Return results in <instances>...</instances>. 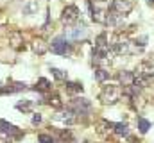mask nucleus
Segmentation results:
<instances>
[{"mask_svg":"<svg viewBox=\"0 0 154 143\" xmlns=\"http://www.w3.org/2000/svg\"><path fill=\"white\" fill-rule=\"evenodd\" d=\"M120 97H122V90L118 86L109 84V86H104V90L100 91L99 99H100L102 104H115L116 100H120Z\"/></svg>","mask_w":154,"mask_h":143,"instance_id":"f257e3e1","label":"nucleus"},{"mask_svg":"<svg viewBox=\"0 0 154 143\" xmlns=\"http://www.w3.org/2000/svg\"><path fill=\"white\" fill-rule=\"evenodd\" d=\"M70 50H72V47H70V43H68V39H66L65 36H57V38L52 39V52H54V54L66 56Z\"/></svg>","mask_w":154,"mask_h":143,"instance_id":"f03ea898","label":"nucleus"},{"mask_svg":"<svg viewBox=\"0 0 154 143\" xmlns=\"http://www.w3.org/2000/svg\"><path fill=\"white\" fill-rule=\"evenodd\" d=\"M131 9H133V0H113V4L109 5V11L120 16H125Z\"/></svg>","mask_w":154,"mask_h":143,"instance_id":"7ed1b4c3","label":"nucleus"},{"mask_svg":"<svg viewBox=\"0 0 154 143\" xmlns=\"http://www.w3.org/2000/svg\"><path fill=\"white\" fill-rule=\"evenodd\" d=\"M79 20V7L77 5H66L63 9V14H61V22L70 25V23H75Z\"/></svg>","mask_w":154,"mask_h":143,"instance_id":"20e7f679","label":"nucleus"},{"mask_svg":"<svg viewBox=\"0 0 154 143\" xmlns=\"http://www.w3.org/2000/svg\"><path fill=\"white\" fill-rule=\"evenodd\" d=\"M86 34H88V29L82 25V27H72V29H68L65 32V38L66 39H72V41H79V39L86 38Z\"/></svg>","mask_w":154,"mask_h":143,"instance_id":"39448f33","label":"nucleus"},{"mask_svg":"<svg viewBox=\"0 0 154 143\" xmlns=\"http://www.w3.org/2000/svg\"><path fill=\"white\" fill-rule=\"evenodd\" d=\"M72 106L75 107V113L77 114H82V113H86V111H90V102L86 100V99H75L74 102H72Z\"/></svg>","mask_w":154,"mask_h":143,"instance_id":"423d86ee","label":"nucleus"},{"mask_svg":"<svg viewBox=\"0 0 154 143\" xmlns=\"http://www.w3.org/2000/svg\"><path fill=\"white\" fill-rule=\"evenodd\" d=\"M22 13H23L25 16L36 14V13H38V2H36V0H27V2L23 4V7H22Z\"/></svg>","mask_w":154,"mask_h":143,"instance_id":"0eeeda50","label":"nucleus"},{"mask_svg":"<svg viewBox=\"0 0 154 143\" xmlns=\"http://www.w3.org/2000/svg\"><path fill=\"white\" fill-rule=\"evenodd\" d=\"M9 43H11L13 48H22L23 47V36H22V32H18V31L11 32L9 34Z\"/></svg>","mask_w":154,"mask_h":143,"instance_id":"6e6552de","label":"nucleus"},{"mask_svg":"<svg viewBox=\"0 0 154 143\" xmlns=\"http://www.w3.org/2000/svg\"><path fill=\"white\" fill-rule=\"evenodd\" d=\"M0 132H2V134H5V136H13V134H18L16 127H14L13 123L5 122V120H0Z\"/></svg>","mask_w":154,"mask_h":143,"instance_id":"1a4fd4ad","label":"nucleus"},{"mask_svg":"<svg viewBox=\"0 0 154 143\" xmlns=\"http://www.w3.org/2000/svg\"><path fill=\"white\" fill-rule=\"evenodd\" d=\"M118 79H120V82L124 84V88H125V86H133V82H134V73H133V72H120V73H118Z\"/></svg>","mask_w":154,"mask_h":143,"instance_id":"9d476101","label":"nucleus"},{"mask_svg":"<svg viewBox=\"0 0 154 143\" xmlns=\"http://www.w3.org/2000/svg\"><path fill=\"white\" fill-rule=\"evenodd\" d=\"M32 50H34V54H38V56H43V54L48 50V47H47V43H45L43 39H36V41L32 43Z\"/></svg>","mask_w":154,"mask_h":143,"instance_id":"9b49d317","label":"nucleus"},{"mask_svg":"<svg viewBox=\"0 0 154 143\" xmlns=\"http://www.w3.org/2000/svg\"><path fill=\"white\" fill-rule=\"evenodd\" d=\"M56 120H59L63 123H74L75 116H74V113H59V114H56Z\"/></svg>","mask_w":154,"mask_h":143,"instance_id":"f8f14e48","label":"nucleus"},{"mask_svg":"<svg viewBox=\"0 0 154 143\" xmlns=\"http://www.w3.org/2000/svg\"><path fill=\"white\" fill-rule=\"evenodd\" d=\"M113 129H115V132L118 136H127L129 134V127H127V123H113Z\"/></svg>","mask_w":154,"mask_h":143,"instance_id":"ddd939ff","label":"nucleus"},{"mask_svg":"<svg viewBox=\"0 0 154 143\" xmlns=\"http://www.w3.org/2000/svg\"><path fill=\"white\" fill-rule=\"evenodd\" d=\"M50 86H52V84H50L48 79H39L38 82H36V86H34V90H36V91H48Z\"/></svg>","mask_w":154,"mask_h":143,"instance_id":"4468645a","label":"nucleus"},{"mask_svg":"<svg viewBox=\"0 0 154 143\" xmlns=\"http://www.w3.org/2000/svg\"><path fill=\"white\" fill-rule=\"evenodd\" d=\"M65 90L68 93H81L82 91V84H79V82H66L65 84Z\"/></svg>","mask_w":154,"mask_h":143,"instance_id":"2eb2a0df","label":"nucleus"},{"mask_svg":"<svg viewBox=\"0 0 154 143\" xmlns=\"http://www.w3.org/2000/svg\"><path fill=\"white\" fill-rule=\"evenodd\" d=\"M138 129H140V132H147L151 129V122L145 118H138Z\"/></svg>","mask_w":154,"mask_h":143,"instance_id":"dca6fc26","label":"nucleus"},{"mask_svg":"<svg viewBox=\"0 0 154 143\" xmlns=\"http://www.w3.org/2000/svg\"><path fill=\"white\" fill-rule=\"evenodd\" d=\"M50 72H52V75H54L57 81H66V77H68V73H66V72L59 70V68H52Z\"/></svg>","mask_w":154,"mask_h":143,"instance_id":"f3484780","label":"nucleus"},{"mask_svg":"<svg viewBox=\"0 0 154 143\" xmlns=\"http://www.w3.org/2000/svg\"><path fill=\"white\" fill-rule=\"evenodd\" d=\"M31 107H32V102H31V100H23V102H18V104H16V109L23 111V113L31 111Z\"/></svg>","mask_w":154,"mask_h":143,"instance_id":"a211bd4d","label":"nucleus"},{"mask_svg":"<svg viewBox=\"0 0 154 143\" xmlns=\"http://www.w3.org/2000/svg\"><path fill=\"white\" fill-rule=\"evenodd\" d=\"M48 104L54 107H61L63 106V102H61V99H59V95H52L50 99H48Z\"/></svg>","mask_w":154,"mask_h":143,"instance_id":"6ab92c4d","label":"nucleus"},{"mask_svg":"<svg viewBox=\"0 0 154 143\" xmlns=\"http://www.w3.org/2000/svg\"><path fill=\"white\" fill-rule=\"evenodd\" d=\"M108 77H109V72H106V70H97V72H95V79H97V81H100V82H102V81H106Z\"/></svg>","mask_w":154,"mask_h":143,"instance_id":"aec40b11","label":"nucleus"},{"mask_svg":"<svg viewBox=\"0 0 154 143\" xmlns=\"http://www.w3.org/2000/svg\"><path fill=\"white\" fill-rule=\"evenodd\" d=\"M38 141L39 143H54V138H52V136H48V134H39Z\"/></svg>","mask_w":154,"mask_h":143,"instance_id":"412c9836","label":"nucleus"},{"mask_svg":"<svg viewBox=\"0 0 154 143\" xmlns=\"http://www.w3.org/2000/svg\"><path fill=\"white\" fill-rule=\"evenodd\" d=\"M41 122V114H34L32 116V123H39Z\"/></svg>","mask_w":154,"mask_h":143,"instance_id":"4be33fe9","label":"nucleus"},{"mask_svg":"<svg viewBox=\"0 0 154 143\" xmlns=\"http://www.w3.org/2000/svg\"><path fill=\"white\" fill-rule=\"evenodd\" d=\"M147 2H149V4H154V0H147Z\"/></svg>","mask_w":154,"mask_h":143,"instance_id":"5701e85b","label":"nucleus"},{"mask_svg":"<svg viewBox=\"0 0 154 143\" xmlns=\"http://www.w3.org/2000/svg\"><path fill=\"white\" fill-rule=\"evenodd\" d=\"M0 88H2V81H0Z\"/></svg>","mask_w":154,"mask_h":143,"instance_id":"b1692460","label":"nucleus"}]
</instances>
